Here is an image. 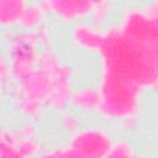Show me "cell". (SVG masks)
Masks as SVG:
<instances>
[{
    "label": "cell",
    "instance_id": "6da1fadb",
    "mask_svg": "<svg viewBox=\"0 0 158 158\" xmlns=\"http://www.w3.org/2000/svg\"><path fill=\"white\" fill-rule=\"evenodd\" d=\"M101 72L126 80L136 86L156 89L158 78V48L141 46L118 30L117 25L104 31L99 49Z\"/></svg>",
    "mask_w": 158,
    "mask_h": 158
},
{
    "label": "cell",
    "instance_id": "7a4b0ae2",
    "mask_svg": "<svg viewBox=\"0 0 158 158\" xmlns=\"http://www.w3.org/2000/svg\"><path fill=\"white\" fill-rule=\"evenodd\" d=\"M98 89L100 95L99 112L105 118L122 122L137 117L143 93L141 88L101 72Z\"/></svg>",
    "mask_w": 158,
    "mask_h": 158
},
{
    "label": "cell",
    "instance_id": "3957f363",
    "mask_svg": "<svg viewBox=\"0 0 158 158\" xmlns=\"http://www.w3.org/2000/svg\"><path fill=\"white\" fill-rule=\"evenodd\" d=\"M49 36L46 25L37 30L14 31L7 36L9 63L11 78L17 83L28 75L36 67L40 56L38 48L48 47Z\"/></svg>",
    "mask_w": 158,
    "mask_h": 158
},
{
    "label": "cell",
    "instance_id": "277c9868",
    "mask_svg": "<svg viewBox=\"0 0 158 158\" xmlns=\"http://www.w3.org/2000/svg\"><path fill=\"white\" fill-rule=\"evenodd\" d=\"M128 40L151 48H158V2L128 7L117 25Z\"/></svg>",
    "mask_w": 158,
    "mask_h": 158
},
{
    "label": "cell",
    "instance_id": "5b68a950",
    "mask_svg": "<svg viewBox=\"0 0 158 158\" xmlns=\"http://www.w3.org/2000/svg\"><path fill=\"white\" fill-rule=\"evenodd\" d=\"M51 79L40 67H36L28 75L17 81L15 89V101L20 111L37 120L51 96Z\"/></svg>",
    "mask_w": 158,
    "mask_h": 158
},
{
    "label": "cell",
    "instance_id": "8992f818",
    "mask_svg": "<svg viewBox=\"0 0 158 158\" xmlns=\"http://www.w3.org/2000/svg\"><path fill=\"white\" fill-rule=\"evenodd\" d=\"M37 67L42 68L51 79V96L48 105L53 110H60L69 104L73 93L72 86V69L64 63L57 52L49 47L41 49Z\"/></svg>",
    "mask_w": 158,
    "mask_h": 158
},
{
    "label": "cell",
    "instance_id": "52a82bcc",
    "mask_svg": "<svg viewBox=\"0 0 158 158\" xmlns=\"http://www.w3.org/2000/svg\"><path fill=\"white\" fill-rule=\"evenodd\" d=\"M114 139L109 131L98 126L80 127L72 133L68 147L84 158H102Z\"/></svg>",
    "mask_w": 158,
    "mask_h": 158
},
{
    "label": "cell",
    "instance_id": "ba28073f",
    "mask_svg": "<svg viewBox=\"0 0 158 158\" xmlns=\"http://www.w3.org/2000/svg\"><path fill=\"white\" fill-rule=\"evenodd\" d=\"M47 14L63 22H80L90 17L94 1L91 0H46L41 1Z\"/></svg>",
    "mask_w": 158,
    "mask_h": 158
},
{
    "label": "cell",
    "instance_id": "9c48e42d",
    "mask_svg": "<svg viewBox=\"0 0 158 158\" xmlns=\"http://www.w3.org/2000/svg\"><path fill=\"white\" fill-rule=\"evenodd\" d=\"M70 37L78 47L89 52H99L104 38V31L90 22L80 21L72 27Z\"/></svg>",
    "mask_w": 158,
    "mask_h": 158
},
{
    "label": "cell",
    "instance_id": "30bf717a",
    "mask_svg": "<svg viewBox=\"0 0 158 158\" xmlns=\"http://www.w3.org/2000/svg\"><path fill=\"white\" fill-rule=\"evenodd\" d=\"M69 102L80 111H85V112L99 111L100 95L98 86L89 85L73 90Z\"/></svg>",
    "mask_w": 158,
    "mask_h": 158
},
{
    "label": "cell",
    "instance_id": "8fae6325",
    "mask_svg": "<svg viewBox=\"0 0 158 158\" xmlns=\"http://www.w3.org/2000/svg\"><path fill=\"white\" fill-rule=\"evenodd\" d=\"M27 2L23 0H0V27L20 25Z\"/></svg>",
    "mask_w": 158,
    "mask_h": 158
},
{
    "label": "cell",
    "instance_id": "7c38bea8",
    "mask_svg": "<svg viewBox=\"0 0 158 158\" xmlns=\"http://www.w3.org/2000/svg\"><path fill=\"white\" fill-rule=\"evenodd\" d=\"M0 158H30L21 147L19 131L0 128Z\"/></svg>",
    "mask_w": 158,
    "mask_h": 158
},
{
    "label": "cell",
    "instance_id": "4fadbf2b",
    "mask_svg": "<svg viewBox=\"0 0 158 158\" xmlns=\"http://www.w3.org/2000/svg\"><path fill=\"white\" fill-rule=\"evenodd\" d=\"M46 14L47 12L42 6V2H27L20 26L22 30H37L44 26Z\"/></svg>",
    "mask_w": 158,
    "mask_h": 158
},
{
    "label": "cell",
    "instance_id": "5bb4252c",
    "mask_svg": "<svg viewBox=\"0 0 158 158\" xmlns=\"http://www.w3.org/2000/svg\"><path fill=\"white\" fill-rule=\"evenodd\" d=\"M102 158H137V153L130 141L121 138L112 142Z\"/></svg>",
    "mask_w": 158,
    "mask_h": 158
},
{
    "label": "cell",
    "instance_id": "9a60e30c",
    "mask_svg": "<svg viewBox=\"0 0 158 158\" xmlns=\"http://www.w3.org/2000/svg\"><path fill=\"white\" fill-rule=\"evenodd\" d=\"M111 6L112 4L110 1H94V7L90 15V23L100 28V26L106 21L107 16L110 15Z\"/></svg>",
    "mask_w": 158,
    "mask_h": 158
},
{
    "label": "cell",
    "instance_id": "2e32d148",
    "mask_svg": "<svg viewBox=\"0 0 158 158\" xmlns=\"http://www.w3.org/2000/svg\"><path fill=\"white\" fill-rule=\"evenodd\" d=\"M37 158H84L72 148L67 147H56L49 151L42 152L37 156Z\"/></svg>",
    "mask_w": 158,
    "mask_h": 158
},
{
    "label": "cell",
    "instance_id": "e0dca14e",
    "mask_svg": "<svg viewBox=\"0 0 158 158\" xmlns=\"http://www.w3.org/2000/svg\"><path fill=\"white\" fill-rule=\"evenodd\" d=\"M11 70H10V63L6 54L0 52V86L5 89L10 80H11Z\"/></svg>",
    "mask_w": 158,
    "mask_h": 158
},
{
    "label": "cell",
    "instance_id": "ac0fdd59",
    "mask_svg": "<svg viewBox=\"0 0 158 158\" xmlns=\"http://www.w3.org/2000/svg\"><path fill=\"white\" fill-rule=\"evenodd\" d=\"M62 127L67 131H72L73 133L80 128V120L74 114H67L62 120Z\"/></svg>",
    "mask_w": 158,
    "mask_h": 158
}]
</instances>
